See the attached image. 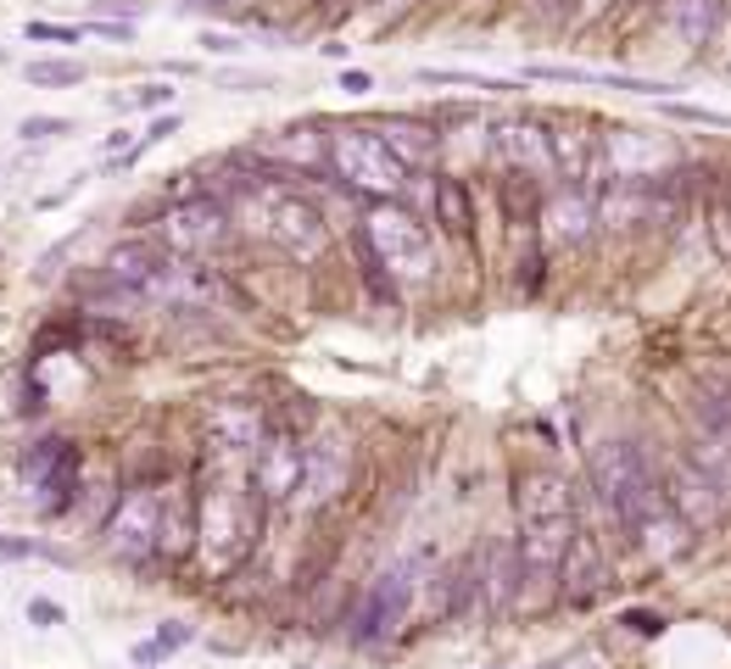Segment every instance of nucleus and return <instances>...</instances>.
I'll return each mask as SVG.
<instances>
[{"label":"nucleus","mask_w":731,"mask_h":669,"mask_svg":"<svg viewBox=\"0 0 731 669\" xmlns=\"http://www.w3.org/2000/svg\"><path fill=\"white\" fill-rule=\"evenodd\" d=\"M357 251L375 257L381 273H386L397 290H425V284L436 279V268H442L436 234H431V223H425L408 201H363Z\"/></svg>","instance_id":"f257e3e1"},{"label":"nucleus","mask_w":731,"mask_h":669,"mask_svg":"<svg viewBox=\"0 0 731 669\" xmlns=\"http://www.w3.org/2000/svg\"><path fill=\"white\" fill-rule=\"evenodd\" d=\"M329 179L363 201H403L408 190V168L375 123H329Z\"/></svg>","instance_id":"f03ea898"},{"label":"nucleus","mask_w":731,"mask_h":669,"mask_svg":"<svg viewBox=\"0 0 731 669\" xmlns=\"http://www.w3.org/2000/svg\"><path fill=\"white\" fill-rule=\"evenodd\" d=\"M586 480H592L597 502L609 508V519L620 525V536H625L631 519L659 497V469H653L648 452H642L636 441H625V436H609V441L592 447V458H586Z\"/></svg>","instance_id":"7ed1b4c3"},{"label":"nucleus","mask_w":731,"mask_h":669,"mask_svg":"<svg viewBox=\"0 0 731 669\" xmlns=\"http://www.w3.org/2000/svg\"><path fill=\"white\" fill-rule=\"evenodd\" d=\"M263 530V502L251 486H201L196 491V547L213 563H235Z\"/></svg>","instance_id":"20e7f679"},{"label":"nucleus","mask_w":731,"mask_h":669,"mask_svg":"<svg viewBox=\"0 0 731 669\" xmlns=\"http://www.w3.org/2000/svg\"><path fill=\"white\" fill-rule=\"evenodd\" d=\"M229 240H235V212H229V201L213 196V190H196V196H185V201H174V207L162 212V251H168V257L207 262V257H218Z\"/></svg>","instance_id":"39448f33"},{"label":"nucleus","mask_w":731,"mask_h":669,"mask_svg":"<svg viewBox=\"0 0 731 669\" xmlns=\"http://www.w3.org/2000/svg\"><path fill=\"white\" fill-rule=\"evenodd\" d=\"M414 597H419V563L414 558H392L369 591H363L357 613H352V636L357 641H392L403 630V619L414 613Z\"/></svg>","instance_id":"423d86ee"},{"label":"nucleus","mask_w":731,"mask_h":669,"mask_svg":"<svg viewBox=\"0 0 731 669\" xmlns=\"http://www.w3.org/2000/svg\"><path fill=\"white\" fill-rule=\"evenodd\" d=\"M486 162H497V173H531V179H542V184H559V168H553V123H547V118H531V112L497 118L492 134H486Z\"/></svg>","instance_id":"0eeeda50"},{"label":"nucleus","mask_w":731,"mask_h":669,"mask_svg":"<svg viewBox=\"0 0 731 669\" xmlns=\"http://www.w3.org/2000/svg\"><path fill=\"white\" fill-rule=\"evenodd\" d=\"M157 541H162V491L129 486L112 502V513L101 519V547L118 563H146V558H157Z\"/></svg>","instance_id":"6e6552de"},{"label":"nucleus","mask_w":731,"mask_h":669,"mask_svg":"<svg viewBox=\"0 0 731 669\" xmlns=\"http://www.w3.org/2000/svg\"><path fill=\"white\" fill-rule=\"evenodd\" d=\"M592 229H597V190L592 184H553L547 201H542V223H536L542 251L547 246L553 251H575V246L592 240Z\"/></svg>","instance_id":"1a4fd4ad"},{"label":"nucleus","mask_w":731,"mask_h":669,"mask_svg":"<svg viewBox=\"0 0 731 669\" xmlns=\"http://www.w3.org/2000/svg\"><path fill=\"white\" fill-rule=\"evenodd\" d=\"M168 251L162 240H146V234H124L118 246H107L101 257V279L118 290V296H157L162 279H168Z\"/></svg>","instance_id":"9d476101"},{"label":"nucleus","mask_w":731,"mask_h":669,"mask_svg":"<svg viewBox=\"0 0 731 669\" xmlns=\"http://www.w3.org/2000/svg\"><path fill=\"white\" fill-rule=\"evenodd\" d=\"M475 608L486 619L520 613V552L514 536H486L475 552Z\"/></svg>","instance_id":"9b49d317"},{"label":"nucleus","mask_w":731,"mask_h":669,"mask_svg":"<svg viewBox=\"0 0 731 669\" xmlns=\"http://www.w3.org/2000/svg\"><path fill=\"white\" fill-rule=\"evenodd\" d=\"M302 469H307V452H302L296 436H263V447L251 452V491H257V502L263 508L296 502Z\"/></svg>","instance_id":"f8f14e48"},{"label":"nucleus","mask_w":731,"mask_h":669,"mask_svg":"<svg viewBox=\"0 0 731 669\" xmlns=\"http://www.w3.org/2000/svg\"><path fill=\"white\" fill-rule=\"evenodd\" d=\"M659 491H664V502H670L692 530H703V525H714V519L725 513V491H720L686 452H675V458L659 469Z\"/></svg>","instance_id":"ddd939ff"},{"label":"nucleus","mask_w":731,"mask_h":669,"mask_svg":"<svg viewBox=\"0 0 731 669\" xmlns=\"http://www.w3.org/2000/svg\"><path fill=\"white\" fill-rule=\"evenodd\" d=\"M670 162H675V146L664 134H653V129H614V134H603V179H664Z\"/></svg>","instance_id":"4468645a"},{"label":"nucleus","mask_w":731,"mask_h":669,"mask_svg":"<svg viewBox=\"0 0 731 669\" xmlns=\"http://www.w3.org/2000/svg\"><path fill=\"white\" fill-rule=\"evenodd\" d=\"M625 541H631V547H636L648 563H675V558L692 547V525H686V519H681V513L664 502V491H659V497H653V502H648V508L631 519Z\"/></svg>","instance_id":"2eb2a0df"},{"label":"nucleus","mask_w":731,"mask_h":669,"mask_svg":"<svg viewBox=\"0 0 731 669\" xmlns=\"http://www.w3.org/2000/svg\"><path fill=\"white\" fill-rule=\"evenodd\" d=\"M381 129V140L392 146V157L408 168V173H436V162H442V129L431 123V118H408V112H392V118H381L375 123Z\"/></svg>","instance_id":"dca6fc26"},{"label":"nucleus","mask_w":731,"mask_h":669,"mask_svg":"<svg viewBox=\"0 0 731 669\" xmlns=\"http://www.w3.org/2000/svg\"><path fill=\"white\" fill-rule=\"evenodd\" d=\"M302 452H307V469H302L307 502H335V497L346 491V480H352V452H346V441L318 436V441L302 447Z\"/></svg>","instance_id":"f3484780"},{"label":"nucleus","mask_w":731,"mask_h":669,"mask_svg":"<svg viewBox=\"0 0 731 669\" xmlns=\"http://www.w3.org/2000/svg\"><path fill=\"white\" fill-rule=\"evenodd\" d=\"M597 586H603V552H597V541L586 530H575L570 558H564V580H559V602L564 608H592Z\"/></svg>","instance_id":"a211bd4d"},{"label":"nucleus","mask_w":731,"mask_h":669,"mask_svg":"<svg viewBox=\"0 0 731 669\" xmlns=\"http://www.w3.org/2000/svg\"><path fill=\"white\" fill-rule=\"evenodd\" d=\"M263 436H268V419L257 402H218L213 408V441L224 452H257Z\"/></svg>","instance_id":"6ab92c4d"},{"label":"nucleus","mask_w":731,"mask_h":669,"mask_svg":"<svg viewBox=\"0 0 731 669\" xmlns=\"http://www.w3.org/2000/svg\"><path fill=\"white\" fill-rule=\"evenodd\" d=\"M431 207H436V223L442 234L453 240H475V201H470V184L464 173H431Z\"/></svg>","instance_id":"aec40b11"},{"label":"nucleus","mask_w":731,"mask_h":669,"mask_svg":"<svg viewBox=\"0 0 731 669\" xmlns=\"http://www.w3.org/2000/svg\"><path fill=\"white\" fill-rule=\"evenodd\" d=\"M720 18H725L720 0H664V29H670L681 46H692V51L714 40Z\"/></svg>","instance_id":"412c9836"},{"label":"nucleus","mask_w":731,"mask_h":669,"mask_svg":"<svg viewBox=\"0 0 731 669\" xmlns=\"http://www.w3.org/2000/svg\"><path fill=\"white\" fill-rule=\"evenodd\" d=\"M79 463H85L79 441H68V436H46V441H34V447L18 458V475H23L29 486H40L46 475H62V469H79Z\"/></svg>","instance_id":"4be33fe9"},{"label":"nucleus","mask_w":731,"mask_h":669,"mask_svg":"<svg viewBox=\"0 0 731 669\" xmlns=\"http://www.w3.org/2000/svg\"><path fill=\"white\" fill-rule=\"evenodd\" d=\"M419 84H453V90H492V96H520V79L475 73V68H419Z\"/></svg>","instance_id":"5701e85b"},{"label":"nucleus","mask_w":731,"mask_h":669,"mask_svg":"<svg viewBox=\"0 0 731 669\" xmlns=\"http://www.w3.org/2000/svg\"><path fill=\"white\" fill-rule=\"evenodd\" d=\"M23 79H29L34 90H73V84H85V79H90V68H85V62H73V57H40V62H29V68H23Z\"/></svg>","instance_id":"b1692460"},{"label":"nucleus","mask_w":731,"mask_h":669,"mask_svg":"<svg viewBox=\"0 0 731 669\" xmlns=\"http://www.w3.org/2000/svg\"><path fill=\"white\" fill-rule=\"evenodd\" d=\"M73 129H79L73 118H46V112H34V118L18 123V140H29V146H51V140H68Z\"/></svg>","instance_id":"393cba45"},{"label":"nucleus","mask_w":731,"mask_h":669,"mask_svg":"<svg viewBox=\"0 0 731 669\" xmlns=\"http://www.w3.org/2000/svg\"><path fill=\"white\" fill-rule=\"evenodd\" d=\"M174 101H179V90H174L168 79H146V84H135V96H129L124 107H140V112H174Z\"/></svg>","instance_id":"a878e982"},{"label":"nucleus","mask_w":731,"mask_h":669,"mask_svg":"<svg viewBox=\"0 0 731 669\" xmlns=\"http://www.w3.org/2000/svg\"><path fill=\"white\" fill-rule=\"evenodd\" d=\"M620 625H625L631 636H642V641H653V636H664V630H670V619H664L659 608H625V613H620Z\"/></svg>","instance_id":"bb28decb"},{"label":"nucleus","mask_w":731,"mask_h":669,"mask_svg":"<svg viewBox=\"0 0 731 669\" xmlns=\"http://www.w3.org/2000/svg\"><path fill=\"white\" fill-rule=\"evenodd\" d=\"M23 34H29V40H46V46H79L90 29H85V23H29Z\"/></svg>","instance_id":"cd10ccee"},{"label":"nucleus","mask_w":731,"mask_h":669,"mask_svg":"<svg viewBox=\"0 0 731 669\" xmlns=\"http://www.w3.org/2000/svg\"><path fill=\"white\" fill-rule=\"evenodd\" d=\"M196 46H201L207 57H240V51H246V40H240V34H229V29H201V34H196Z\"/></svg>","instance_id":"c85d7f7f"},{"label":"nucleus","mask_w":731,"mask_h":669,"mask_svg":"<svg viewBox=\"0 0 731 669\" xmlns=\"http://www.w3.org/2000/svg\"><path fill=\"white\" fill-rule=\"evenodd\" d=\"M29 625H40V630H57V625H68V608L57 602V597H29Z\"/></svg>","instance_id":"c756f323"},{"label":"nucleus","mask_w":731,"mask_h":669,"mask_svg":"<svg viewBox=\"0 0 731 669\" xmlns=\"http://www.w3.org/2000/svg\"><path fill=\"white\" fill-rule=\"evenodd\" d=\"M174 134H179V112H157V118H146V129H140V151H151V146L174 140Z\"/></svg>","instance_id":"7c9ffc66"},{"label":"nucleus","mask_w":731,"mask_h":669,"mask_svg":"<svg viewBox=\"0 0 731 669\" xmlns=\"http://www.w3.org/2000/svg\"><path fill=\"white\" fill-rule=\"evenodd\" d=\"M162 658H174V647H168L162 636H151V641H135V647H129V663H135V669H157Z\"/></svg>","instance_id":"2f4dec72"},{"label":"nucleus","mask_w":731,"mask_h":669,"mask_svg":"<svg viewBox=\"0 0 731 669\" xmlns=\"http://www.w3.org/2000/svg\"><path fill=\"white\" fill-rule=\"evenodd\" d=\"M96 40H112V46H129L135 40V23H112V18H96V23H85Z\"/></svg>","instance_id":"473e14b6"},{"label":"nucleus","mask_w":731,"mask_h":669,"mask_svg":"<svg viewBox=\"0 0 731 669\" xmlns=\"http://www.w3.org/2000/svg\"><path fill=\"white\" fill-rule=\"evenodd\" d=\"M157 636L179 652V647H190V641H196V625H185V619H162V630H157Z\"/></svg>","instance_id":"72a5a7b5"},{"label":"nucleus","mask_w":731,"mask_h":669,"mask_svg":"<svg viewBox=\"0 0 731 669\" xmlns=\"http://www.w3.org/2000/svg\"><path fill=\"white\" fill-rule=\"evenodd\" d=\"M346 96H369L375 90V73H363V68H340V79H335Z\"/></svg>","instance_id":"f704fd0d"},{"label":"nucleus","mask_w":731,"mask_h":669,"mask_svg":"<svg viewBox=\"0 0 731 669\" xmlns=\"http://www.w3.org/2000/svg\"><path fill=\"white\" fill-rule=\"evenodd\" d=\"M224 84H229V90H246V96H257V90H268L274 79H268V73H246V68H235Z\"/></svg>","instance_id":"c9c22d12"},{"label":"nucleus","mask_w":731,"mask_h":669,"mask_svg":"<svg viewBox=\"0 0 731 669\" xmlns=\"http://www.w3.org/2000/svg\"><path fill=\"white\" fill-rule=\"evenodd\" d=\"M547 669H603L592 652H570V658H559V663H547Z\"/></svg>","instance_id":"e433bc0d"},{"label":"nucleus","mask_w":731,"mask_h":669,"mask_svg":"<svg viewBox=\"0 0 731 669\" xmlns=\"http://www.w3.org/2000/svg\"><path fill=\"white\" fill-rule=\"evenodd\" d=\"M185 7H196V12H235L240 0H185Z\"/></svg>","instance_id":"4c0bfd02"},{"label":"nucleus","mask_w":731,"mask_h":669,"mask_svg":"<svg viewBox=\"0 0 731 669\" xmlns=\"http://www.w3.org/2000/svg\"><path fill=\"white\" fill-rule=\"evenodd\" d=\"M0 62H12V57H7V51H0Z\"/></svg>","instance_id":"58836bf2"}]
</instances>
